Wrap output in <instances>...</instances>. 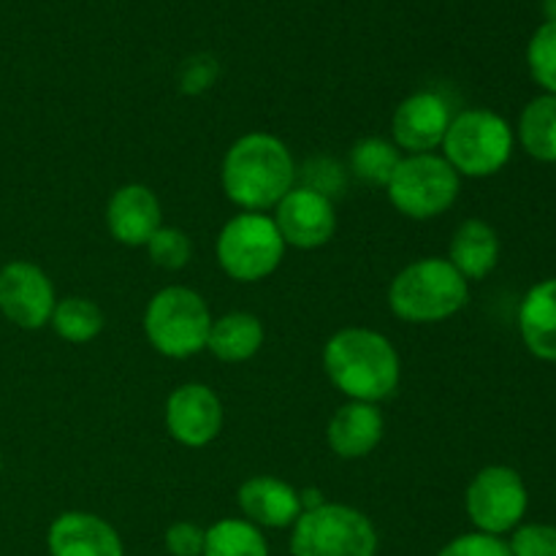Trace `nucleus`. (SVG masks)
Instances as JSON below:
<instances>
[{
	"mask_svg": "<svg viewBox=\"0 0 556 556\" xmlns=\"http://www.w3.org/2000/svg\"><path fill=\"white\" fill-rule=\"evenodd\" d=\"M296 166L277 136L248 134L223 157V190L244 212H264L293 190Z\"/></svg>",
	"mask_w": 556,
	"mask_h": 556,
	"instance_id": "obj_1",
	"label": "nucleus"
},
{
	"mask_svg": "<svg viewBox=\"0 0 556 556\" xmlns=\"http://www.w3.org/2000/svg\"><path fill=\"white\" fill-rule=\"evenodd\" d=\"M324 367L331 383L351 402L386 400L400 386V356L383 334L372 329H342L326 342Z\"/></svg>",
	"mask_w": 556,
	"mask_h": 556,
	"instance_id": "obj_2",
	"label": "nucleus"
},
{
	"mask_svg": "<svg viewBox=\"0 0 556 556\" xmlns=\"http://www.w3.org/2000/svg\"><path fill=\"white\" fill-rule=\"evenodd\" d=\"M470 296V282L448 258H421L391 280L389 304L407 324H438L459 313Z\"/></svg>",
	"mask_w": 556,
	"mask_h": 556,
	"instance_id": "obj_3",
	"label": "nucleus"
},
{
	"mask_svg": "<svg viewBox=\"0 0 556 556\" xmlns=\"http://www.w3.org/2000/svg\"><path fill=\"white\" fill-rule=\"evenodd\" d=\"M445 161L465 177H492L514 152V128L489 109H467L451 119L443 139Z\"/></svg>",
	"mask_w": 556,
	"mask_h": 556,
	"instance_id": "obj_4",
	"label": "nucleus"
},
{
	"mask_svg": "<svg viewBox=\"0 0 556 556\" xmlns=\"http://www.w3.org/2000/svg\"><path fill=\"white\" fill-rule=\"evenodd\" d=\"M210 329V307L190 288H163L147 304L144 334L150 345L168 358H188L204 351Z\"/></svg>",
	"mask_w": 556,
	"mask_h": 556,
	"instance_id": "obj_5",
	"label": "nucleus"
},
{
	"mask_svg": "<svg viewBox=\"0 0 556 556\" xmlns=\"http://www.w3.org/2000/svg\"><path fill=\"white\" fill-rule=\"evenodd\" d=\"M293 556H375L378 532L362 510L351 505L324 503L304 510L293 525Z\"/></svg>",
	"mask_w": 556,
	"mask_h": 556,
	"instance_id": "obj_6",
	"label": "nucleus"
},
{
	"mask_svg": "<svg viewBox=\"0 0 556 556\" xmlns=\"http://www.w3.org/2000/svg\"><path fill=\"white\" fill-rule=\"evenodd\" d=\"M286 242L275 220L261 212H242L223 226L217 237V261L231 280L258 282L280 266Z\"/></svg>",
	"mask_w": 556,
	"mask_h": 556,
	"instance_id": "obj_7",
	"label": "nucleus"
},
{
	"mask_svg": "<svg viewBox=\"0 0 556 556\" xmlns=\"http://www.w3.org/2000/svg\"><path fill=\"white\" fill-rule=\"evenodd\" d=\"M386 188L391 204L402 215L413 220H429L454 206L459 195V174L445 157L424 152V155L402 157Z\"/></svg>",
	"mask_w": 556,
	"mask_h": 556,
	"instance_id": "obj_8",
	"label": "nucleus"
},
{
	"mask_svg": "<svg viewBox=\"0 0 556 556\" xmlns=\"http://www.w3.org/2000/svg\"><path fill=\"white\" fill-rule=\"evenodd\" d=\"M530 505L525 481L514 467L492 465L483 467L470 481L465 494V508L478 532L505 535L521 525Z\"/></svg>",
	"mask_w": 556,
	"mask_h": 556,
	"instance_id": "obj_9",
	"label": "nucleus"
},
{
	"mask_svg": "<svg viewBox=\"0 0 556 556\" xmlns=\"http://www.w3.org/2000/svg\"><path fill=\"white\" fill-rule=\"evenodd\" d=\"M54 288L43 269L11 261L0 269V313L20 329H41L54 313Z\"/></svg>",
	"mask_w": 556,
	"mask_h": 556,
	"instance_id": "obj_10",
	"label": "nucleus"
},
{
	"mask_svg": "<svg viewBox=\"0 0 556 556\" xmlns=\"http://www.w3.org/2000/svg\"><path fill=\"white\" fill-rule=\"evenodd\" d=\"M275 226L282 242L299 250H315L329 242L337 231L334 204L326 193L313 188L288 190L286 199L277 204Z\"/></svg>",
	"mask_w": 556,
	"mask_h": 556,
	"instance_id": "obj_11",
	"label": "nucleus"
},
{
	"mask_svg": "<svg viewBox=\"0 0 556 556\" xmlns=\"http://www.w3.org/2000/svg\"><path fill=\"white\" fill-rule=\"evenodd\" d=\"M166 427L177 443L188 448H204L223 427V405L204 383H185L168 396Z\"/></svg>",
	"mask_w": 556,
	"mask_h": 556,
	"instance_id": "obj_12",
	"label": "nucleus"
},
{
	"mask_svg": "<svg viewBox=\"0 0 556 556\" xmlns=\"http://www.w3.org/2000/svg\"><path fill=\"white\" fill-rule=\"evenodd\" d=\"M451 119L454 117H451L448 101L440 92L421 90L396 106L391 130H394L396 147L410 155H424L443 144Z\"/></svg>",
	"mask_w": 556,
	"mask_h": 556,
	"instance_id": "obj_13",
	"label": "nucleus"
},
{
	"mask_svg": "<svg viewBox=\"0 0 556 556\" xmlns=\"http://www.w3.org/2000/svg\"><path fill=\"white\" fill-rule=\"evenodd\" d=\"M52 556H123L117 530L101 516L63 514L52 521L47 535Z\"/></svg>",
	"mask_w": 556,
	"mask_h": 556,
	"instance_id": "obj_14",
	"label": "nucleus"
},
{
	"mask_svg": "<svg viewBox=\"0 0 556 556\" xmlns=\"http://www.w3.org/2000/svg\"><path fill=\"white\" fill-rule=\"evenodd\" d=\"M106 226L119 244L141 248L161 228V201L144 185H125L109 199Z\"/></svg>",
	"mask_w": 556,
	"mask_h": 556,
	"instance_id": "obj_15",
	"label": "nucleus"
},
{
	"mask_svg": "<svg viewBox=\"0 0 556 556\" xmlns=\"http://www.w3.org/2000/svg\"><path fill=\"white\" fill-rule=\"evenodd\" d=\"M239 508L250 525L271 527V530L293 527L302 516L296 489L271 476H255L244 481L239 486Z\"/></svg>",
	"mask_w": 556,
	"mask_h": 556,
	"instance_id": "obj_16",
	"label": "nucleus"
},
{
	"mask_svg": "<svg viewBox=\"0 0 556 556\" xmlns=\"http://www.w3.org/2000/svg\"><path fill=\"white\" fill-rule=\"evenodd\" d=\"M326 438L340 459H362L383 438V413L369 402H348L331 416Z\"/></svg>",
	"mask_w": 556,
	"mask_h": 556,
	"instance_id": "obj_17",
	"label": "nucleus"
},
{
	"mask_svg": "<svg viewBox=\"0 0 556 556\" xmlns=\"http://www.w3.org/2000/svg\"><path fill=\"white\" fill-rule=\"evenodd\" d=\"M519 331L532 356L556 364V277L538 282L521 299Z\"/></svg>",
	"mask_w": 556,
	"mask_h": 556,
	"instance_id": "obj_18",
	"label": "nucleus"
},
{
	"mask_svg": "<svg viewBox=\"0 0 556 556\" xmlns=\"http://www.w3.org/2000/svg\"><path fill=\"white\" fill-rule=\"evenodd\" d=\"M448 261L467 282L483 280L500 261L497 231L483 220H465L451 239Z\"/></svg>",
	"mask_w": 556,
	"mask_h": 556,
	"instance_id": "obj_19",
	"label": "nucleus"
},
{
	"mask_svg": "<svg viewBox=\"0 0 556 556\" xmlns=\"http://www.w3.org/2000/svg\"><path fill=\"white\" fill-rule=\"evenodd\" d=\"M264 345V326L250 313H228L212 320L206 351L226 364H239L253 358Z\"/></svg>",
	"mask_w": 556,
	"mask_h": 556,
	"instance_id": "obj_20",
	"label": "nucleus"
},
{
	"mask_svg": "<svg viewBox=\"0 0 556 556\" xmlns=\"http://www.w3.org/2000/svg\"><path fill=\"white\" fill-rule=\"evenodd\" d=\"M519 141L535 161L556 163V96L552 92L527 103L519 119Z\"/></svg>",
	"mask_w": 556,
	"mask_h": 556,
	"instance_id": "obj_21",
	"label": "nucleus"
},
{
	"mask_svg": "<svg viewBox=\"0 0 556 556\" xmlns=\"http://www.w3.org/2000/svg\"><path fill=\"white\" fill-rule=\"evenodd\" d=\"M201 556H269V546L250 521L223 519L206 530Z\"/></svg>",
	"mask_w": 556,
	"mask_h": 556,
	"instance_id": "obj_22",
	"label": "nucleus"
},
{
	"mask_svg": "<svg viewBox=\"0 0 556 556\" xmlns=\"http://www.w3.org/2000/svg\"><path fill=\"white\" fill-rule=\"evenodd\" d=\"M54 334L74 345H85V342L96 340L103 329V313L98 309L96 302L79 296H68L63 302L54 304V313L49 318Z\"/></svg>",
	"mask_w": 556,
	"mask_h": 556,
	"instance_id": "obj_23",
	"label": "nucleus"
},
{
	"mask_svg": "<svg viewBox=\"0 0 556 556\" xmlns=\"http://www.w3.org/2000/svg\"><path fill=\"white\" fill-rule=\"evenodd\" d=\"M400 161V150L386 139H362L351 152L353 174L369 185H389Z\"/></svg>",
	"mask_w": 556,
	"mask_h": 556,
	"instance_id": "obj_24",
	"label": "nucleus"
},
{
	"mask_svg": "<svg viewBox=\"0 0 556 556\" xmlns=\"http://www.w3.org/2000/svg\"><path fill=\"white\" fill-rule=\"evenodd\" d=\"M527 65L538 85L546 92L556 96V25L554 22H543L530 38L527 47Z\"/></svg>",
	"mask_w": 556,
	"mask_h": 556,
	"instance_id": "obj_25",
	"label": "nucleus"
},
{
	"mask_svg": "<svg viewBox=\"0 0 556 556\" xmlns=\"http://www.w3.org/2000/svg\"><path fill=\"white\" fill-rule=\"evenodd\" d=\"M147 253H150L152 264L161 266V269H182L190 261V253H193V244H190L188 233L179 231V228L161 226L155 233H152L150 242L144 244Z\"/></svg>",
	"mask_w": 556,
	"mask_h": 556,
	"instance_id": "obj_26",
	"label": "nucleus"
},
{
	"mask_svg": "<svg viewBox=\"0 0 556 556\" xmlns=\"http://www.w3.org/2000/svg\"><path fill=\"white\" fill-rule=\"evenodd\" d=\"M510 556H556L554 525H519L508 543Z\"/></svg>",
	"mask_w": 556,
	"mask_h": 556,
	"instance_id": "obj_27",
	"label": "nucleus"
},
{
	"mask_svg": "<svg viewBox=\"0 0 556 556\" xmlns=\"http://www.w3.org/2000/svg\"><path fill=\"white\" fill-rule=\"evenodd\" d=\"M438 556H510V548L503 538L470 532V535L454 538Z\"/></svg>",
	"mask_w": 556,
	"mask_h": 556,
	"instance_id": "obj_28",
	"label": "nucleus"
},
{
	"mask_svg": "<svg viewBox=\"0 0 556 556\" xmlns=\"http://www.w3.org/2000/svg\"><path fill=\"white\" fill-rule=\"evenodd\" d=\"M204 535L201 527L190 521H177L166 530V548L172 556H201L204 554Z\"/></svg>",
	"mask_w": 556,
	"mask_h": 556,
	"instance_id": "obj_29",
	"label": "nucleus"
},
{
	"mask_svg": "<svg viewBox=\"0 0 556 556\" xmlns=\"http://www.w3.org/2000/svg\"><path fill=\"white\" fill-rule=\"evenodd\" d=\"M299 505H302V514L304 510L320 508L324 505V494L318 489H304V492H299Z\"/></svg>",
	"mask_w": 556,
	"mask_h": 556,
	"instance_id": "obj_30",
	"label": "nucleus"
},
{
	"mask_svg": "<svg viewBox=\"0 0 556 556\" xmlns=\"http://www.w3.org/2000/svg\"><path fill=\"white\" fill-rule=\"evenodd\" d=\"M543 16H546V22L556 25V0H543Z\"/></svg>",
	"mask_w": 556,
	"mask_h": 556,
	"instance_id": "obj_31",
	"label": "nucleus"
},
{
	"mask_svg": "<svg viewBox=\"0 0 556 556\" xmlns=\"http://www.w3.org/2000/svg\"><path fill=\"white\" fill-rule=\"evenodd\" d=\"M0 470H3V459H0Z\"/></svg>",
	"mask_w": 556,
	"mask_h": 556,
	"instance_id": "obj_32",
	"label": "nucleus"
}]
</instances>
